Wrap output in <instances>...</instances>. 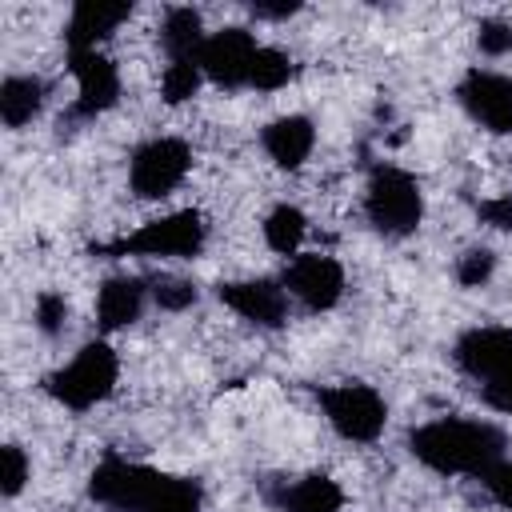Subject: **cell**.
Masks as SVG:
<instances>
[{"mask_svg":"<svg viewBox=\"0 0 512 512\" xmlns=\"http://www.w3.org/2000/svg\"><path fill=\"white\" fill-rule=\"evenodd\" d=\"M152 296H156V304L168 308V312H184L188 304H196L192 280H180V276H160V280H152Z\"/></svg>","mask_w":512,"mask_h":512,"instance_id":"23","label":"cell"},{"mask_svg":"<svg viewBox=\"0 0 512 512\" xmlns=\"http://www.w3.org/2000/svg\"><path fill=\"white\" fill-rule=\"evenodd\" d=\"M216 296L244 320L260 324V328H280L288 320V296L276 280H228L216 288Z\"/></svg>","mask_w":512,"mask_h":512,"instance_id":"13","label":"cell"},{"mask_svg":"<svg viewBox=\"0 0 512 512\" xmlns=\"http://www.w3.org/2000/svg\"><path fill=\"white\" fill-rule=\"evenodd\" d=\"M160 88H164V100H168V104H184V100H192L196 88H200V64H196V60L168 64Z\"/></svg>","mask_w":512,"mask_h":512,"instance_id":"22","label":"cell"},{"mask_svg":"<svg viewBox=\"0 0 512 512\" xmlns=\"http://www.w3.org/2000/svg\"><path fill=\"white\" fill-rule=\"evenodd\" d=\"M64 320H68V300L60 292H40L36 296V328L44 336H56L64 328Z\"/></svg>","mask_w":512,"mask_h":512,"instance_id":"26","label":"cell"},{"mask_svg":"<svg viewBox=\"0 0 512 512\" xmlns=\"http://www.w3.org/2000/svg\"><path fill=\"white\" fill-rule=\"evenodd\" d=\"M492 268H496V256H492L488 248H468V252L456 260V280H460L464 288H480V284L492 276Z\"/></svg>","mask_w":512,"mask_h":512,"instance_id":"24","label":"cell"},{"mask_svg":"<svg viewBox=\"0 0 512 512\" xmlns=\"http://www.w3.org/2000/svg\"><path fill=\"white\" fill-rule=\"evenodd\" d=\"M408 452L440 476H456V472L480 476L496 460H504V432L496 424H484V420L448 416V420H432V424L412 428Z\"/></svg>","mask_w":512,"mask_h":512,"instance_id":"2","label":"cell"},{"mask_svg":"<svg viewBox=\"0 0 512 512\" xmlns=\"http://www.w3.org/2000/svg\"><path fill=\"white\" fill-rule=\"evenodd\" d=\"M44 80L40 76H8L0 84V116L8 128H24L44 108Z\"/></svg>","mask_w":512,"mask_h":512,"instance_id":"19","label":"cell"},{"mask_svg":"<svg viewBox=\"0 0 512 512\" xmlns=\"http://www.w3.org/2000/svg\"><path fill=\"white\" fill-rule=\"evenodd\" d=\"M284 288L308 308V312H328L344 296V268L332 256L304 252L284 268Z\"/></svg>","mask_w":512,"mask_h":512,"instance_id":"8","label":"cell"},{"mask_svg":"<svg viewBox=\"0 0 512 512\" xmlns=\"http://www.w3.org/2000/svg\"><path fill=\"white\" fill-rule=\"evenodd\" d=\"M68 68L76 76V104H72V120H92L100 112H108L120 100V72L108 56L92 52H68Z\"/></svg>","mask_w":512,"mask_h":512,"instance_id":"10","label":"cell"},{"mask_svg":"<svg viewBox=\"0 0 512 512\" xmlns=\"http://www.w3.org/2000/svg\"><path fill=\"white\" fill-rule=\"evenodd\" d=\"M480 484L500 508L512 512V460H496L488 472H480Z\"/></svg>","mask_w":512,"mask_h":512,"instance_id":"27","label":"cell"},{"mask_svg":"<svg viewBox=\"0 0 512 512\" xmlns=\"http://www.w3.org/2000/svg\"><path fill=\"white\" fill-rule=\"evenodd\" d=\"M264 152L280 164V168H300L308 156H312V144H316V128L308 116H280L264 128L260 136Z\"/></svg>","mask_w":512,"mask_h":512,"instance_id":"15","label":"cell"},{"mask_svg":"<svg viewBox=\"0 0 512 512\" xmlns=\"http://www.w3.org/2000/svg\"><path fill=\"white\" fill-rule=\"evenodd\" d=\"M464 112L488 132H512V76L472 68L456 88Z\"/></svg>","mask_w":512,"mask_h":512,"instance_id":"11","label":"cell"},{"mask_svg":"<svg viewBox=\"0 0 512 512\" xmlns=\"http://www.w3.org/2000/svg\"><path fill=\"white\" fill-rule=\"evenodd\" d=\"M88 496L116 512H200V484L188 476H168L148 464H128L108 456L92 468Z\"/></svg>","mask_w":512,"mask_h":512,"instance_id":"1","label":"cell"},{"mask_svg":"<svg viewBox=\"0 0 512 512\" xmlns=\"http://www.w3.org/2000/svg\"><path fill=\"white\" fill-rule=\"evenodd\" d=\"M304 232H308V220H304V212H300L296 204H276V208L268 212V220H264V240H268V248L280 252V256H292V252L300 248Z\"/></svg>","mask_w":512,"mask_h":512,"instance_id":"20","label":"cell"},{"mask_svg":"<svg viewBox=\"0 0 512 512\" xmlns=\"http://www.w3.org/2000/svg\"><path fill=\"white\" fill-rule=\"evenodd\" d=\"M276 504L284 512H340L344 508V492L328 476H304L296 484H284Z\"/></svg>","mask_w":512,"mask_h":512,"instance_id":"18","label":"cell"},{"mask_svg":"<svg viewBox=\"0 0 512 512\" xmlns=\"http://www.w3.org/2000/svg\"><path fill=\"white\" fill-rule=\"evenodd\" d=\"M364 216L384 236H412L424 216L420 184L404 168H376L364 192Z\"/></svg>","mask_w":512,"mask_h":512,"instance_id":"5","label":"cell"},{"mask_svg":"<svg viewBox=\"0 0 512 512\" xmlns=\"http://www.w3.org/2000/svg\"><path fill=\"white\" fill-rule=\"evenodd\" d=\"M480 396H484L488 408L512 416V372H508V376H496V380H488V384H480Z\"/></svg>","mask_w":512,"mask_h":512,"instance_id":"29","label":"cell"},{"mask_svg":"<svg viewBox=\"0 0 512 512\" xmlns=\"http://www.w3.org/2000/svg\"><path fill=\"white\" fill-rule=\"evenodd\" d=\"M456 364L488 384L496 376H508L512 372V328H472L456 340Z\"/></svg>","mask_w":512,"mask_h":512,"instance_id":"12","label":"cell"},{"mask_svg":"<svg viewBox=\"0 0 512 512\" xmlns=\"http://www.w3.org/2000/svg\"><path fill=\"white\" fill-rule=\"evenodd\" d=\"M208 240V224L196 208H180L172 216L148 220L144 228L116 236L108 244H92V256L120 260V256H200Z\"/></svg>","mask_w":512,"mask_h":512,"instance_id":"3","label":"cell"},{"mask_svg":"<svg viewBox=\"0 0 512 512\" xmlns=\"http://www.w3.org/2000/svg\"><path fill=\"white\" fill-rule=\"evenodd\" d=\"M0 464H4V496L12 500V496H20V488L28 484V456H24V448L20 444H4V452H0Z\"/></svg>","mask_w":512,"mask_h":512,"instance_id":"25","label":"cell"},{"mask_svg":"<svg viewBox=\"0 0 512 512\" xmlns=\"http://www.w3.org/2000/svg\"><path fill=\"white\" fill-rule=\"evenodd\" d=\"M256 52H260V44L252 40L248 28H220L200 48V72L220 88H240V84H248Z\"/></svg>","mask_w":512,"mask_h":512,"instance_id":"9","label":"cell"},{"mask_svg":"<svg viewBox=\"0 0 512 512\" xmlns=\"http://www.w3.org/2000/svg\"><path fill=\"white\" fill-rule=\"evenodd\" d=\"M292 80V60L280 52V48H260L256 60H252V72H248V84L260 88V92H276Z\"/></svg>","mask_w":512,"mask_h":512,"instance_id":"21","label":"cell"},{"mask_svg":"<svg viewBox=\"0 0 512 512\" xmlns=\"http://www.w3.org/2000/svg\"><path fill=\"white\" fill-rule=\"evenodd\" d=\"M252 12H256V16H264V20H284V16L300 12V4H296V0H280V4H268V0H252Z\"/></svg>","mask_w":512,"mask_h":512,"instance_id":"31","label":"cell"},{"mask_svg":"<svg viewBox=\"0 0 512 512\" xmlns=\"http://www.w3.org/2000/svg\"><path fill=\"white\" fill-rule=\"evenodd\" d=\"M192 168V148L176 136H156L148 144H140L128 160V184L136 196L144 200H160L168 196Z\"/></svg>","mask_w":512,"mask_h":512,"instance_id":"7","label":"cell"},{"mask_svg":"<svg viewBox=\"0 0 512 512\" xmlns=\"http://www.w3.org/2000/svg\"><path fill=\"white\" fill-rule=\"evenodd\" d=\"M132 4H108V0H80L72 8V20L64 28L68 52H92L120 20H128Z\"/></svg>","mask_w":512,"mask_h":512,"instance_id":"14","label":"cell"},{"mask_svg":"<svg viewBox=\"0 0 512 512\" xmlns=\"http://www.w3.org/2000/svg\"><path fill=\"white\" fill-rule=\"evenodd\" d=\"M476 44H480V52H488V56H504V52L512 48V24H504V20H484L480 32H476Z\"/></svg>","mask_w":512,"mask_h":512,"instance_id":"28","label":"cell"},{"mask_svg":"<svg viewBox=\"0 0 512 512\" xmlns=\"http://www.w3.org/2000/svg\"><path fill=\"white\" fill-rule=\"evenodd\" d=\"M204 32H200V12L196 8H172L164 16V28H160V44L168 52V64H180V60H196L200 64V48H204Z\"/></svg>","mask_w":512,"mask_h":512,"instance_id":"17","label":"cell"},{"mask_svg":"<svg viewBox=\"0 0 512 512\" xmlns=\"http://www.w3.org/2000/svg\"><path fill=\"white\" fill-rule=\"evenodd\" d=\"M316 400L328 416V424L344 436V440H356V444H368L384 432V420H388V408L380 400V392L372 384H360V380H344V384H328V388H316Z\"/></svg>","mask_w":512,"mask_h":512,"instance_id":"6","label":"cell"},{"mask_svg":"<svg viewBox=\"0 0 512 512\" xmlns=\"http://www.w3.org/2000/svg\"><path fill=\"white\" fill-rule=\"evenodd\" d=\"M144 296H148V288H144L140 276H112V280H104L100 284V296H96V320H100V328L104 332H116V328L132 324L140 316V308H144Z\"/></svg>","mask_w":512,"mask_h":512,"instance_id":"16","label":"cell"},{"mask_svg":"<svg viewBox=\"0 0 512 512\" xmlns=\"http://www.w3.org/2000/svg\"><path fill=\"white\" fill-rule=\"evenodd\" d=\"M480 220L492 224V228H504L512 232V196H496V200H484L480 204Z\"/></svg>","mask_w":512,"mask_h":512,"instance_id":"30","label":"cell"},{"mask_svg":"<svg viewBox=\"0 0 512 512\" xmlns=\"http://www.w3.org/2000/svg\"><path fill=\"white\" fill-rule=\"evenodd\" d=\"M116 372H120V360L112 352V344L104 340H92L76 352L72 364L56 368L52 376H44V392L52 400H60L64 408L72 412H84L92 404H100L112 388H116Z\"/></svg>","mask_w":512,"mask_h":512,"instance_id":"4","label":"cell"}]
</instances>
